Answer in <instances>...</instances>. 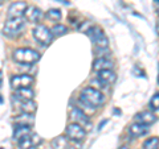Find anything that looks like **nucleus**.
<instances>
[{"label": "nucleus", "mask_w": 159, "mask_h": 149, "mask_svg": "<svg viewBox=\"0 0 159 149\" xmlns=\"http://www.w3.org/2000/svg\"><path fill=\"white\" fill-rule=\"evenodd\" d=\"M13 59L19 63H23V65H32L40 59V53L29 48L16 49L13 52Z\"/></svg>", "instance_id": "2"}, {"label": "nucleus", "mask_w": 159, "mask_h": 149, "mask_svg": "<svg viewBox=\"0 0 159 149\" xmlns=\"http://www.w3.org/2000/svg\"><path fill=\"white\" fill-rule=\"evenodd\" d=\"M155 4H158V0H155Z\"/></svg>", "instance_id": "29"}, {"label": "nucleus", "mask_w": 159, "mask_h": 149, "mask_svg": "<svg viewBox=\"0 0 159 149\" xmlns=\"http://www.w3.org/2000/svg\"><path fill=\"white\" fill-rule=\"evenodd\" d=\"M117 79V75L116 73H113L111 70H102V71H98V81L101 82L103 86H109V84H111L116 82Z\"/></svg>", "instance_id": "13"}, {"label": "nucleus", "mask_w": 159, "mask_h": 149, "mask_svg": "<svg viewBox=\"0 0 159 149\" xmlns=\"http://www.w3.org/2000/svg\"><path fill=\"white\" fill-rule=\"evenodd\" d=\"M20 108L23 110L24 113H34L37 110V104L33 100H27V102L20 103Z\"/></svg>", "instance_id": "20"}, {"label": "nucleus", "mask_w": 159, "mask_h": 149, "mask_svg": "<svg viewBox=\"0 0 159 149\" xmlns=\"http://www.w3.org/2000/svg\"><path fill=\"white\" fill-rule=\"evenodd\" d=\"M32 131H31V127H27V126H17L15 124V131H13V138L15 141L20 140L21 137L29 135Z\"/></svg>", "instance_id": "18"}, {"label": "nucleus", "mask_w": 159, "mask_h": 149, "mask_svg": "<svg viewBox=\"0 0 159 149\" xmlns=\"http://www.w3.org/2000/svg\"><path fill=\"white\" fill-rule=\"evenodd\" d=\"M147 132H148V127L145 126V124H139V123L131 124L130 128H129V133L133 137H141L143 135H146Z\"/></svg>", "instance_id": "16"}, {"label": "nucleus", "mask_w": 159, "mask_h": 149, "mask_svg": "<svg viewBox=\"0 0 159 149\" xmlns=\"http://www.w3.org/2000/svg\"><path fill=\"white\" fill-rule=\"evenodd\" d=\"M70 119L73 121H76V124H80V126H88L89 124V117L85 112H84L81 108L74 107L70 111Z\"/></svg>", "instance_id": "10"}, {"label": "nucleus", "mask_w": 159, "mask_h": 149, "mask_svg": "<svg viewBox=\"0 0 159 149\" xmlns=\"http://www.w3.org/2000/svg\"><path fill=\"white\" fill-rule=\"evenodd\" d=\"M34 82V78L32 75H27V74H20V75H13L11 78V86L15 90L19 88H27L31 87Z\"/></svg>", "instance_id": "7"}, {"label": "nucleus", "mask_w": 159, "mask_h": 149, "mask_svg": "<svg viewBox=\"0 0 159 149\" xmlns=\"http://www.w3.org/2000/svg\"><path fill=\"white\" fill-rule=\"evenodd\" d=\"M88 36L90 37V40L93 41V44L96 46H98L99 49H106L109 46V40L106 37V34L103 33V31L99 27H92L88 31Z\"/></svg>", "instance_id": "4"}, {"label": "nucleus", "mask_w": 159, "mask_h": 149, "mask_svg": "<svg viewBox=\"0 0 159 149\" xmlns=\"http://www.w3.org/2000/svg\"><path fill=\"white\" fill-rule=\"evenodd\" d=\"M15 124L17 126H27V127H32L34 124V116L33 113H21L15 117Z\"/></svg>", "instance_id": "17"}, {"label": "nucleus", "mask_w": 159, "mask_h": 149, "mask_svg": "<svg viewBox=\"0 0 159 149\" xmlns=\"http://www.w3.org/2000/svg\"><path fill=\"white\" fill-rule=\"evenodd\" d=\"M29 149H37V148H36V147H33V148H29Z\"/></svg>", "instance_id": "28"}, {"label": "nucleus", "mask_w": 159, "mask_h": 149, "mask_svg": "<svg viewBox=\"0 0 159 149\" xmlns=\"http://www.w3.org/2000/svg\"><path fill=\"white\" fill-rule=\"evenodd\" d=\"M135 121L139 124H145V126H151L157 121V116L150 111H142L135 115Z\"/></svg>", "instance_id": "11"}, {"label": "nucleus", "mask_w": 159, "mask_h": 149, "mask_svg": "<svg viewBox=\"0 0 159 149\" xmlns=\"http://www.w3.org/2000/svg\"><path fill=\"white\" fill-rule=\"evenodd\" d=\"M3 3H4V0H0V7L3 6Z\"/></svg>", "instance_id": "26"}, {"label": "nucleus", "mask_w": 159, "mask_h": 149, "mask_svg": "<svg viewBox=\"0 0 159 149\" xmlns=\"http://www.w3.org/2000/svg\"><path fill=\"white\" fill-rule=\"evenodd\" d=\"M92 27H93L92 21H84V23H82V25H80V27H78V29H80L81 32H84V33H88V31H89V29H90Z\"/></svg>", "instance_id": "25"}, {"label": "nucleus", "mask_w": 159, "mask_h": 149, "mask_svg": "<svg viewBox=\"0 0 159 149\" xmlns=\"http://www.w3.org/2000/svg\"><path fill=\"white\" fill-rule=\"evenodd\" d=\"M69 138H66L65 136H58L56 138H53L52 141V147L54 149H69L70 145H69Z\"/></svg>", "instance_id": "19"}, {"label": "nucleus", "mask_w": 159, "mask_h": 149, "mask_svg": "<svg viewBox=\"0 0 159 149\" xmlns=\"http://www.w3.org/2000/svg\"><path fill=\"white\" fill-rule=\"evenodd\" d=\"M113 62L107 58H97L93 62V70L94 71H102V70H111L113 69Z\"/></svg>", "instance_id": "15"}, {"label": "nucleus", "mask_w": 159, "mask_h": 149, "mask_svg": "<svg viewBox=\"0 0 159 149\" xmlns=\"http://www.w3.org/2000/svg\"><path fill=\"white\" fill-rule=\"evenodd\" d=\"M28 8L27 2H16L9 6L8 8V17L9 19H16V17H21L25 13V9Z\"/></svg>", "instance_id": "9"}, {"label": "nucleus", "mask_w": 159, "mask_h": 149, "mask_svg": "<svg viewBox=\"0 0 159 149\" xmlns=\"http://www.w3.org/2000/svg\"><path fill=\"white\" fill-rule=\"evenodd\" d=\"M41 141L40 137L36 135V133H29V135L21 137L20 140H17V147L19 149H29V148H33L36 147L37 144Z\"/></svg>", "instance_id": "8"}, {"label": "nucleus", "mask_w": 159, "mask_h": 149, "mask_svg": "<svg viewBox=\"0 0 159 149\" xmlns=\"http://www.w3.org/2000/svg\"><path fill=\"white\" fill-rule=\"evenodd\" d=\"M25 27V20L21 17H16V19H8L3 28V33L7 37H16L19 36L21 31Z\"/></svg>", "instance_id": "3"}, {"label": "nucleus", "mask_w": 159, "mask_h": 149, "mask_svg": "<svg viewBox=\"0 0 159 149\" xmlns=\"http://www.w3.org/2000/svg\"><path fill=\"white\" fill-rule=\"evenodd\" d=\"M103 102H105L103 94L94 87H85L80 94V103L82 104V107L88 108V110H97L102 106Z\"/></svg>", "instance_id": "1"}, {"label": "nucleus", "mask_w": 159, "mask_h": 149, "mask_svg": "<svg viewBox=\"0 0 159 149\" xmlns=\"http://www.w3.org/2000/svg\"><path fill=\"white\" fill-rule=\"evenodd\" d=\"M119 149H129V148H126V147H122V148H119Z\"/></svg>", "instance_id": "27"}, {"label": "nucleus", "mask_w": 159, "mask_h": 149, "mask_svg": "<svg viewBox=\"0 0 159 149\" xmlns=\"http://www.w3.org/2000/svg\"><path fill=\"white\" fill-rule=\"evenodd\" d=\"M45 17L48 20H51V21H60L61 20V11L60 9H56V8H53V9H49V11L45 13Z\"/></svg>", "instance_id": "22"}, {"label": "nucleus", "mask_w": 159, "mask_h": 149, "mask_svg": "<svg viewBox=\"0 0 159 149\" xmlns=\"http://www.w3.org/2000/svg\"><path fill=\"white\" fill-rule=\"evenodd\" d=\"M66 136L70 141H74V143H78V141H82L84 138L86 136V131L85 128L81 127L80 124H76V123H72L69 124L66 127Z\"/></svg>", "instance_id": "6"}, {"label": "nucleus", "mask_w": 159, "mask_h": 149, "mask_svg": "<svg viewBox=\"0 0 159 149\" xmlns=\"http://www.w3.org/2000/svg\"><path fill=\"white\" fill-rule=\"evenodd\" d=\"M15 98L16 100L20 102H27V100H33V96H34V92L31 87H27V88H19L15 92Z\"/></svg>", "instance_id": "14"}, {"label": "nucleus", "mask_w": 159, "mask_h": 149, "mask_svg": "<svg viewBox=\"0 0 159 149\" xmlns=\"http://www.w3.org/2000/svg\"><path fill=\"white\" fill-rule=\"evenodd\" d=\"M25 20L29 23H39L40 20H41L43 17V12H41V9L37 8V7H34V6H31V7H28L25 9Z\"/></svg>", "instance_id": "12"}, {"label": "nucleus", "mask_w": 159, "mask_h": 149, "mask_svg": "<svg viewBox=\"0 0 159 149\" xmlns=\"http://www.w3.org/2000/svg\"><path fill=\"white\" fill-rule=\"evenodd\" d=\"M150 107H151V110L158 111V107H159V96H158V94H155V95L152 96L151 102H150Z\"/></svg>", "instance_id": "24"}, {"label": "nucleus", "mask_w": 159, "mask_h": 149, "mask_svg": "<svg viewBox=\"0 0 159 149\" xmlns=\"http://www.w3.org/2000/svg\"><path fill=\"white\" fill-rule=\"evenodd\" d=\"M143 149H158V137H151L143 143Z\"/></svg>", "instance_id": "23"}, {"label": "nucleus", "mask_w": 159, "mask_h": 149, "mask_svg": "<svg viewBox=\"0 0 159 149\" xmlns=\"http://www.w3.org/2000/svg\"><path fill=\"white\" fill-rule=\"evenodd\" d=\"M52 36H56V37H61V36H65L68 33V28L62 24H56L53 28H52Z\"/></svg>", "instance_id": "21"}, {"label": "nucleus", "mask_w": 159, "mask_h": 149, "mask_svg": "<svg viewBox=\"0 0 159 149\" xmlns=\"http://www.w3.org/2000/svg\"><path fill=\"white\" fill-rule=\"evenodd\" d=\"M33 37L34 40L39 42V44H41V45L44 46H48L49 44L52 42V40H53V36H52V32H51V29L47 28L45 25H37V27H34L33 28Z\"/></svg>", "instance_id": "5"}]
</instances>
